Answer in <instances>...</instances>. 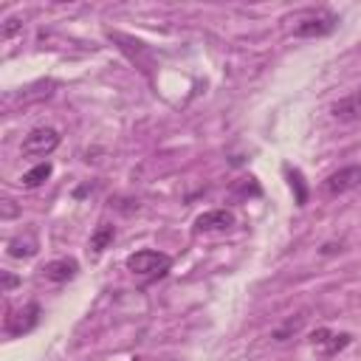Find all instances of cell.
<instances>
[{
    "instance_id": "cell-4",
    "label": "cell",
    "mask_w": 361,
    "mask_h": 361,
    "mask_svg": "<svg viewBox=\"0 0 361 361\" xmlns=\"http://www.w3.org/2000/svg\"><path fill=\"white\" fill-rule=\"evenodd\" d=\"M39 305L37 302H28V305H23L20 310H11L8 316H6V333L11 336V338H20V336H25V333H31L37 324H39Z\"/></svg>"
},
{
    "instance_id": "cell-6",
    "label": "cell",
    "mask_w": 361,
    "mask_h": 361,
    "mask_svg": "<svg viewBox=\"0 0 361 361\" xmlns=\"http://www.w3.org/2000/svg\"><path fill=\"white\" fill-rule=\"evenodd\" d=\"M350 341H353L350 333H333V330H327V327H316V330L310 333V344H313L322 355H336V353L344 350Z\"/></svg>"
},
{
    "instance_id": "cell-1",
    "label": "cell",
    "mask_w": 361,
    "mask_h": 361,
    "mask_svg": "<svg viewBox=\"0 0 361 361\" xmlns=\"http://www.w3.org/2000/svg\"><path fill=\"white\" fill-rule=\"evenodd\" d=\"M169 265H172V257L164 251H155V248H141V251L127 257V271L135 276H144V279L164 276L169 271Z\"/></svg>"
},
{
    "instance_id": "cell-15",
    "label": "cell",
    "mask_w": 361,
    "mask_h": 361,
    "mask_svg": "<svg viewBox=\"0 0 361 361\" xmlns=\"http://www.w3.org/2000/svg\"><path fill=\"white\" fill-rule=\"evenodd\" d=\"M8 254L11 257H34L37 240L34 237H14V240H8Z\"/></svg>"
},
{
    "instance_id": "cell-9",
    "label": "cell",
    "mask_w": 361,
    "mask_h": 361,
    "mask_svg": "<svg viewBox=\"0 0 361 361\" xmlns=\"http://www.w3.org/2000/svg\"><path fill=\"white\" fill-rule=\"evenodd\" d=\"M330 113H333V118H338V121H358V118H361V90H355V93L344 96L341 102H336V104L330 107Z\"/></svg>"
},
{
    "instance_id": "cell-8",
    "label": "cell",
    "mask_w": 361,
    "mask_h": 361,
    "mask_svg": "<svg viewBox=\"0 0 361 361\" xmlns=\"http://www.w3.org/2000/svg\"><path fill=\"white\" fill-rule=\"evenodd\" d=\"M79 274V262L73 259V257H59V259H51V262H45L42 268H39V276L45 279V282H68V279H73Z\"/></svg>"
},
{
    "instance_id": "cell-5",
    "label": "cell",
    "mask_w": 361,
    "mask_h": 361,
    "mask_svg": "<svg viewBox=\"0 0 361 361\" xmlns=\"http://www.w3.org/2000/svg\"><path fill=\"white\" fill-rule=\"evenodd\" d=\"M355 186H361V164L341 166L338 172L327 175L324 183H322V189H324L327 197H338V195H344V192H350Z\"/></svg>"
},
{
    "instance_id": "cell-3",
    "label": "cell",
    "mask_w": 361,
    "mask_h": 361,
    "mask_svg": "<svg viewBox=\"0 0 361 361\" xmlns=\"http://www.w3.org/2000/svg\"><path fill=\"white\" fill-rule=\"evenodd\" d=\"M336 25H338V17L327 8H319V11L305 14L299 20V25L293 28V34L296 37H327V34L336 31Z\"/></svg>"
},
{
    "instance_id": "cell-16",
    "label": "cell",
    "mask_w": 361,
    "mask_h": 361,
    "mask_svg": "<svg viewBox=\"0 0 361 361\" xmlns=\"http://www.w3.org/2000/svg\"><path fill=\"white\" fill-rule=\"evenodd\" d=\"M20 28H23V20H20V17H8V20L3 23V31H0V37H3V39H11V37H14Z\"/></svg>"
},
{
    "instance_id": "cell-12",
    "label": "cell",
    "mask_w": 361,
    "mask_h": 361,
    "mask_svg": "<svg viewBox=\"0 0 361 361\" xmlns=\"http://www.w3.org/2000/svg\"><path fill=\"white\" fill-rule=\"evenodd\" d=\"M285 175H288V183L293 189V197H296V206H305L307 203V183H305V175L293 166H285Z\"/></svg>"
},
{
    "instance_id": "cell-11",
    "label": "cell",
    "mask_w": 361,
    "mask_h": 361,
    "mask_svg": "<svg viewBox=\"0 0 361 361\" xmlns=\"http://www.w3.org/2000/svg\"><path fill=\"white\" fill-rule=\"evenodd\" d=\"M113 240H116V226H110V223H99V226H96V231L90 234V243H87L90 257H93V259H99V257L104 254V248H107V245H113Z\"/></svg>"
},
{
    "instance_id": "cell-10",
    "label": "cell",
    "mask_w": 361,
    "mask_h": 361,
    "mask_svg": "<svg viewBox=\"0 0 361 361\" xmlns=\"http://www.w3.org/2000/svg\"><path fill=\"white\" fill-rule=\"evenodd\" d=\"M110 39L121 42L118 48H121L124 54H130V59H133V62L138 59V65L147 71V65H149V51H147V45H144L141 39H133V37H124V34H113V31H110Z\"/></svg>"
},
{
    "instance_id": "cell-2",
    "label": "cell",
    "mask_w": 361,
    "mask_h": 361,
    "mask_svg": "<svg viewBox=\"0 0 361 361\" xmlns=\"http://www.w3.org/2000/svg\"><path fill=\"white\" fill-rule=\"evenodd\" d=\"M59 147V133L54 127H34L23 144H20V152L25 158H48L54 149Z\"/></svg>"
},
{
    "instance_id": "cell-13",
    "label": "cell",
    "mask_w": 361,
    "mask_h": 361,
    "mask_svg": "<svg viewBox=\"0 0 361 361\" xmlns=\"http://www.w3.org/2000/svg\"><path fill=\"white\" fill-rule=\"evenodd\" d=\"M305 322H307V316H305V313H296V316H290L282 327H276V330L271 333V338H274V341H288L290 336H296V333L305 327Z\"/></svg>"
},
{
    "instance_id": "cell-17",
    "label": "cell",
    "mask_w": 361,
    "mask_h": 361,
    "mask_svg": "<svg viewBox=\"0 0 361 361\" xmlns=\"http://www.w3.org/2000/svg\"><path fill=\"white\" fill-rule=\"evenodd\" d=\"M17 285H20V276H14L11 271H0V290H3V293L14 290Z\"/></svg>"
},
{
    "instance_id": "cell-14",
    "label": "cell",
    "mask_w": 361,
    "mask_h": 361,
    "mask_svg": "<svg viewBox=\"0 0 361 361\" xmlns=\"http://www.w3.org/2000/svg\"><path fill=\"white\" fill-rule=\"evenodd\" d=\"M51 172H54V166H51L48 161H42V164H37L34 169H28V172L23 175V186H25V189H37L39 183H45V180L51 178Z\"/></svg>"
},
{
    "instance_id": "cell-7",
    "label": "cell",
    "mask_w": 361,
    "mask_h": 361,
    "mask_svg": "<svg viewBox=\"0 0 361 361\" xmlns=\"http://www.w3.org/2000/svg\"><path fill=\"white\" fill-rule=\"evenodd\" d=\"M228 228H234V214H231L228 209H212V212L197 214V220H195V231H197V234L228 231Z\"/></svg>"
}]
</instances>
